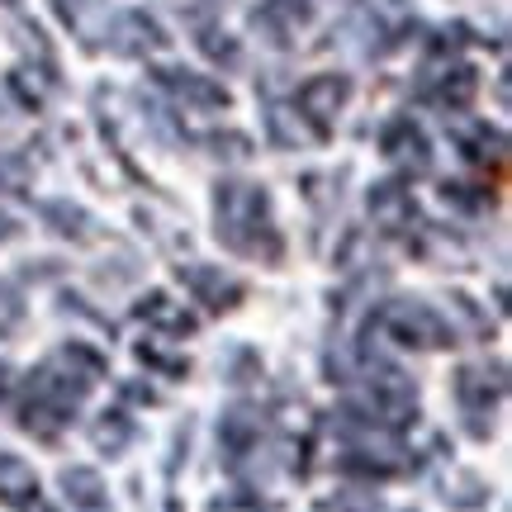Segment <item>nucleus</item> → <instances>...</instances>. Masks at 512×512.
I'll list each match as a JSON object with an SVG mask.
<instances>
[{
  "label": "nucleus",
  "instance_id": "nucleus-1",
  "mask_svg": "<svg viewBox=\"0 0 512 512\" xmlns=\"http://www.w3.org/2000/svg\"><path fill=\"white\" fill-rule=\"evenodd\" d=\"M342 105H347V81H342V76H313L309 86L299 91V110L309 114L318 128L328 124Z\"/></svg>",
  "mask_w": 512,
  "mask_h": 512
},
{
  "label": "nucleus",
  "instance_id": "nucleus-3",
  "mask_svg": "<svg viewBox=\"0 0 512 512\" xmlns=\"http://www.w3.org/2000/svg\"><path fill=\"white\" fill-rule=\"evenodd\" d=\"M114 48H119V53H152V48H162V29L147 15H119V24H114Z\"/></svg>",
  "mask_w": 512,
  "mask_h": 512
},
{
  "label": "nucleus",
  "instance_id": "nucleus-2",
  "mask_svg": "<svg viewBox=\"0 0 512 512\" xmlns=\"http://www.w3.org/2000/svg\"><path fill=\"white\" fill-rule=\"evenodd\" d=\"M384 157L399 166H422L427 162V138H422L418 128L408 124V119H394V124L384 128Z\"/></svg>",
  "mask_w": 512,
  "mask_h": 512
},
{
  "label": "nucleus",
  "instance_id": "nucleus-5",
  "mask_svg": "<svg viewBox=\"0 0 512 512\" xmlns=\"http://www.w3.org/2000/svg\"><path fill=\"white\" fill-rule=\"evenodd\" d=\"M0 489H5V498H24L34 494V479H29V470L19 460H0Z\"/></svg>",
  "mask_w": 512,
  "mask_h": 512
},
{
  "label": "nucleus",
  "instance_id": "nucleus-4",
  "mask_svg": "<svg viewBox=\"0 0 512 512\" xmlns=\"http://www.w3.org/2000/svg\"><path fill=\"white\" fill-rule=\"evenodd\" d=\"M162 81H171V91L185 95V100H195V105H223V100H228L214 81H200V76H190V72H162Z\"/></svg>",
  "mask_w": 512,
  "mask_h": 512
}]
</instances>
